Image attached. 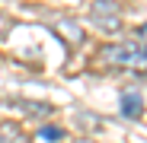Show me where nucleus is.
Returning <instances> with one entry per match:
<instances>
[{"mask_svg": "<svg viewBox=\"0 0 147 143\" xmlns=\"http://www.w3.org/2000/svg\"><path fill=\"white\" fill-rule=\"evenodd\" d=\"M0 143H32L16 121H0Z\"/></svg>", "mask_w": 147, "mask_h": 143, "instance_id": "7ed1b4c3", "label": "nucleus"}, {"mask_svg": "<svg viewBox=\"0 0 147 143\" xmlns=\"http://www.w3.org/2000/svg\"><path fill=\"white\" fill-rule=\"evenodd\" d=\"M83 143H86V140H83Z\"/></svg>", "mask_w": 147, "mask_h": 143, "instance_id": "423d86ee", "label": "nucleus"}, {"mask_svg": "<svg viewBox=\"0 0 147 143\" xmlns=\"http://www.w3.org/2000/svg\"><path fill=\"white\" fill-rule=\"evenodd\" d=\"M90 22L96 29H99L102 35H115L121 29V3L118 0H93L90 3Z\"/></svg>", "mask_w": 147, "mask_h": 143, "instance_id": "f257e3e1", "label": "nucleus"}, {"mask_svg": "<svg viewBox=\"0 0 147 143\" xmlns=\"http://www.w3.org/2000/svg\"><path fill=\"white\" fill-rule=\"evenodd\" d=\"M61 137H64L61 127H42V130H38V140H42V143H58Z\"/></svg>", "mask_w": 147, "mask_h": 143, "instance_id": "20e7f679", "label": "nucleus"}, {"mask_svg": "<svg viewBox=\"0 0 147 143\" xmlns=\"http://www.w3.org/2000/svg\"><path fill=\"white\" fill-rule=\"evenodd\" d=\"M121 114L125 118H141L144 114V99L138 89H125L121 92Z\"/></svg>", "mask_w": 147, "mask_h": 143, "instance_id": "f03ea898", "label": "nucleus"}, {"mask_svg": "<svg viewBox=\"0 0 147 143\" xmlns=\"http://www.w3.org/2000/svg\"><path fill=\"white\" fill-rule=\"evenodd\" d=\"M138 38H141V41H138V45H141V48H147V22H144V26H141V29H138Z\"/></svg>", "mask_w": 147, "mask_h": 143, "instance_id": "39448f33", "label": "nucleus"}]
</instances>
